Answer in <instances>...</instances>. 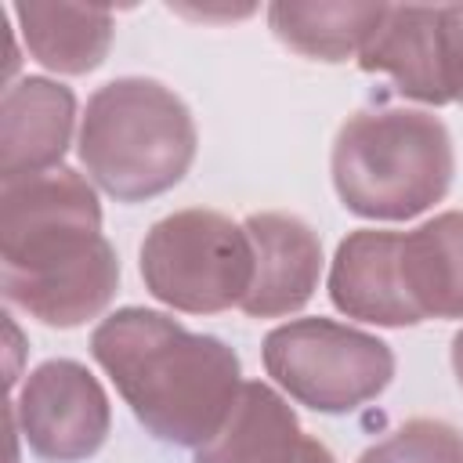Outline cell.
Returning a JSON list of instances; mask_svg holds the SVG:
<instances>
[{"label":"cell","instance_id":"3","mask_svg":"<svg viewBox=\"0 0 463 463\" xmlns=\"http://www.w3.org/2000/svg\"><path fill=\"white\" fill-rule=\"evenodd\" d=\"M188 105L159 80L123 76L98 87L80 119V163L119 203H141L174 188L195 159Z\"/></svg>","mask_w":463,"mask_h":463},{"label":"cell","instance_id":"8","mask_svg":"<svg viewBox=\"0 0 463 463\" xmlns=\"http://www.w3.org/2000/svg\"><path fill=\"white\" fill-rule=\"evenodd\" d=\"M253 242V282L242 297V311L250 318H279L300 311L322 271V242L293 213H250L242 221Z\"/></svg>","mask_w":463,"mask_h":463},{"label":"cell","instance_id":"2","mask_svg":"<svg viewBox=\"0 0 463 463\" xmlns=\"http://www.w3.org/2000/svg\"><path fill=\"white\" fill-rule=\"evenodd\" d=\"M94 362L148 434L203 449L228 420L239 391V354L206 333L184 329L152 307H119L90 333Z\"/></svg>","mask_w":463,"mask_h":463},{"label":"cell","instance_id":"12","mask_svg":"<svg viewBox=\"0 0 463 463\" xmlns=\"http://www.w3.org/2000/svg\"><path fill=\"white\" fill-rule=\"evenodd\" d=\"M358 65L365 72H387L412 101L449 105L441 69V7L387 4L383 22L358 54Z\"/></svg>","mask_w":463,"mask_h":463},{"label":"cell","instance_id":"11","mask_svg":"<svg viewBox=\"0 0 463 463\" xmlns=\"http://www.w3.org/2000/svg\"><path fill=\"white\" fill-rule=\"evenodd\" d=\"M195 463H336L333 452L300 430L279 391L246 380L224 427L195 449Z\"/></svg>","mask_w":463,"mask_h":463},{"label":"cell","instance_id":"7","mask_svg":"<svg viewBox=\"0 0 463 463\" xmlns=\"http://www.w3.org/2000/svg\"><path fill=\"white\" fill-rule=\"evenodd\" d=\"M11 409L22 438L47 463H80L94 456L112 427L105 387L87 365L72 358H51L36 365Z\"/></svg>","mask_w":463,"mask_h":463},{"label":"cell","instance_id":"6","mask_svg":"<svg viewBox=\"0 0 463 463\" xmlns=\"http://www.w3.org/2000/svg\"><path fill=\"white\" fill-rule=\"evenodd\" d=\"M268 376L315 412H351L394 376L391 347L333 318H293L264 336Z\"/></svg>","mask_w":463,"mask_h":463},{"label":"cell","instance_id":"18","mask_svg":"<svg viewBox=\"0 0 463 463\" xmlns=\"http://www.w3.org/2000/svg\"><path fill=\"white\" fill-rule=\"evenodd\" d=\"M452 373H456V380L463 387V329L452 336Z\"/></svg>","mask_w":463,"mask_h":463},{"label":"cell","instance_id":"10","mask_svg":"<svg viewBox=\"0 0 463 463\" xmlns=\"http://www.w3.org/2000/svg\"><path fill=\"white\" fill-rule=\"evenodd\" d=\"M76 94L47 76H22L0 101V181L58 170L72 145Z\"/></svg>","mask_w":463,"mask_h":463},{"label":"cell","instance_id":"15","mask_svg":"<svg viewBox=\"0 0 463 463\" xmlns=\"http://www.w3.org/2000/svg\"><path fill=\"white\" fill-rule=\"evenodd\" d=\"M387 4H271V33L304 58L347 61L383 22Z\"/></svg>","mask_w":463,"mask_h":463},{"label":"cell","instance_id":"14","mask_svg":"<svg viewBox=\"0 0 463 463\" xmlns=\"http://www.w3.org/2000/svg\"><path fill=\"white\" fill-rule=\"evenodd\" d=\"M29 54L65 76L98 69L112 43V11L87 4H14Z\"/></svg>","mask_w":463,"mask_h":463},{"label":"cell","instance_id":"17","mask_svg":"<svg viewBox=\"0 0 463 463\" xmlns=\"http://www.w3.org/2000/svg\"><path fill=\"white\" fill-rule=\"evenodd\" d=\"M441 69L449 101L463 105V4L441 7Z\"/></svg>","mask_w":463,"mask_h":463},{"label":"cell","instance_id":"5","mask_svg":"<svg viewBox=\"0 0 463 463\" xmlns=\"http://www.w3.org/2000/svg\"><path fill=\"white\" fill-rule=\"evenodd\" d=\"M145 289L188 315L239 307L253 282V242L217 210H177L156 221L141 242Z\"/></svg>","mask_w":463,"mask_h":463},{"label":"cell","instance_id":"16","mask_svg":"<svg viewBox=\"0 0 463 463\" xmlns=\"http://www.w3.org/2000/svg\"><path fill=\"white\" fill-rule=\"evenodd\" d=\"M358 463H463V434L445 420L420 416L365 449Z\"/></svg>","mask_w":463,"mask_h":463},{"label":"cell","instance_id":"4","mask_svg":"<svg viewBox=\"0 0 463 463\" xmlns=\"http://www.w3.org/2000/svg\"><path fill=\"white\" fill-rule=\"evenodd\" d=\"M456 156L445 123L420 109L354 112L333 141V188L369 221H409L445 199Z\"/></svg>","mask_w":463,"mask_h":463},{"label":"cell","instance_id":"1","mask_svg":"<svg viewBox=\"0 0 463 463\" xmlns=\"http://www.w3.org/2000/svg\"><path fill=\"white\" fill-rule=\"evenodd\" d=\"M0 286L14 307L54 329L109 307L119 260L83 174L58 166L0 184Z\"/></svg>","mask_w":463,"mask_h":463},{"label":"cell","instance_id":"9","mask_svg":"<svg viewBox=\"0 0 463 463\" xmlns=\"http://www.w3.org/2000/svg\"><path fill=\"white\" fill-rule=\"evenodd\" d=\"M329 297L336 311L373 326H416V311L402 275V232L358 228L351 232L329 268Z\"/></svg>","mask_w":463,"mask_h":463},{"label":"cell","instance_id":"13","mask_svg":"<svg viewBox=\"0 0 463 463\" xmlns=\"http://www.w3.org/2000/svg\"><path fill=\"white\" fill-rule=\"evenodd\" d=\"M402 275L423 318H463V210L402 232Z\"/></svg>","mask_w":463,"mask_h":463}]
</instances>
